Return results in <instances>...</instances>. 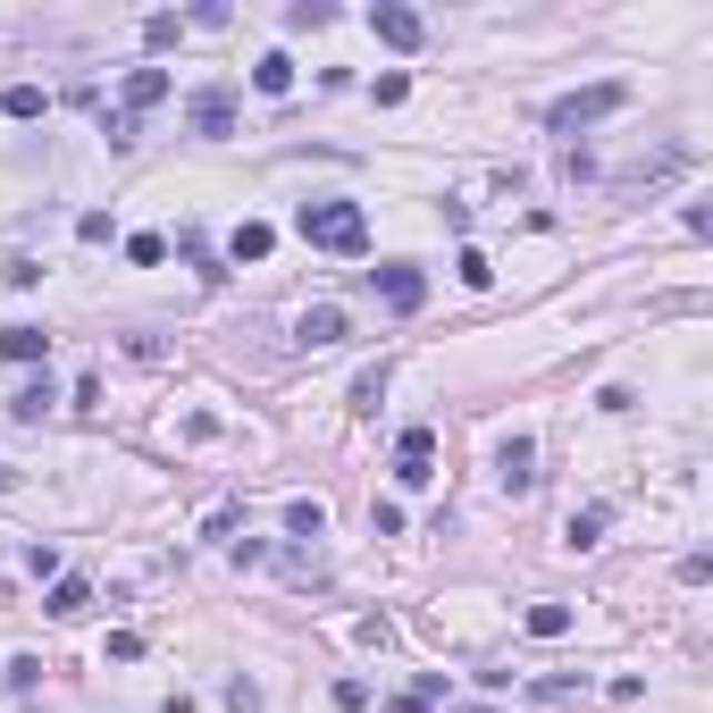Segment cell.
I'll return each instance as SVG.
<instances>
[{"label":"cell","mask_w":713,"mask_h":713,"mask_svg":"<svg viewBox=\"0 0 713 713\" xmlns=\"http://www.w3.org/2000/svg\"><path fill=\"white\" fill-rule=\"evenodd\" d=\"M394 479H403V488H429V479H436V453H394Z\"/></svg>","instance_id":"ac0fdd59"},{"label":"cell","mask_w":713,"mask_h":713,"mask_svg":"<svg viewBox=\"0 0 713 713\" xmlns=\"http://www.w3.org/2000/svg\"><path fill=\"white\" fill-rule=\"evenodd\" d=\"M370 278H378V294H386V311H420V302H429V278H420V269H403V261L370 269Z\"/></svg>","instance_id":"5b68a950"},{"label":"cell","mask_w":713,"mask_h":713,"mask_svg":"<svg viewBox=\"0 0 713 713\" xmlns=\"http://www.w3.org/2000/svg\"><path fill=\"white\" fill-rule=\"evenodd\" d=\"M193 134H210V143L235 134V93H227V84H202V93H193Z\"/></svg>","instance_id":"52a82bcc"},{"label":"cell","mask_w":713,"mask_h":713,"mask_svg":"<svg viewBox=\"0 0 713 713\" xmlns=\"http://www.w3.org/2000/svg\"><path fill=\"white\" fill-rule=\"evenodd\" d=\"M495 479H504V495H529V488H538V445H529V436H504Z\"/></svg>","instance_id":"8992f818"},{"label":"cell","mask_w":713,"mask_h":713,"mask_svg":"<svg viewBox=\"0 0 713 713\" xmlns=\"http://www.w3.org/2000/svg\"><path fill=\"white\" fill-rule=\"evenodd\" d=\"M328 18H337L328 0H294V9H285V26H328Z\"/></svg>","instance_id":"44dd1931"},{"label":"cell","mask_w":713,"mask_h":713,"mask_svg":"<svg viewBox=\"0 0 713 713\" xmlns=\"http://www.w3.org/2000/svg\"><path fill=\"white\" fill-rule=\"evenodd\" d=\"M462 713H488V705H462Z\"/></svg>","instance_id":"484cf974"},{"label":"cell","mask_w":713,"mask_h":713,"mask_svg":"<svg viewBox=\"0 0 713 713\" xmlns=\"http://www.w3.org/2000/svg\"><path fill=\"white\" fill-rule=\"evenodd\" d=\"M320 529H328L320 495H294V504H285V538H320Z\"/></svg>","instance_id":"5bb4252c"},{"label":"cell","mask_w":713,"mask_h":713,"mask_svg":"<svg viewBox=\"0 0 713 713\" xmlns=\"http://www.w3.org/2000/svg\"><path fill=\"white\" fill-rule=\"evenodd\" d=\"M394 713H429V696H420V689H412V696H394Z\"/></svg>","instance_id":"d4e9b609"},{"label":"cell","mask_w":713,"mask_h":713,"mask_svg":"<svg viewBox=\"0 0 713 713\" xmlns=\"http://www.w3.org/2000/svg\"><path fill=\"white\" fill-rule=\"evenodd\" d=\"M0 353H9V361H42L51 337H42V328H0Z\"/></svg>","instance_id":"9a60e30c"},{"label":"cell","mask_w":713,"mask_h":713,"mask_svg":"<svg viewBox=\"0 0 713 713\" xmlns=\"http://www.w3.org/2000/svg\"><path fill=\"white\" fill-rule=\"evenodd\" d=\"M621 101H630V84H613V76H604V84H588V93H563L554 110H545V127H554V134H588L596 118H613Z\"/></svg>","instance_id":"7a4b0ae2"},{"label":"cell","mask_w":713,"mask_h":713,"mask_svg":"<svg viewBox=\"0 0 713 713\" xmlns=\"http://www.w3.org/2000/svg\"><path fill=\"white\" fill-rule=\"evenodd\" d=\"M563 630H571V604H554V596L529 604V639H563Z\"/></svg>","instance_id":"2e32d148"},{"label":"cell","mask_w":713,"mask_h":713,"mask_svg":"<svg viewBox=\"0 0 713 713\" xmlns=\"http://www.w3.org/2000/svg\"><path fill=\"white\" fill-rule=\"evenodd\" d=\"M386 378H394V361H370V370L353 378V412H378V403H386Z\"/></svg>","instance_id":"4fadbf2b"},{"label":"cell","mask_w":713,"mask_h":713,"mask_svg":"<svg viewBox=\"0 0 713 713\" xmlns=\"http://www.w3.org/2000/svg\"><path fill=\"white\" fill-rule=\"evenodd\" d=\"M0 110H9V118H42V84H9V93H0Z\"/></svg>","instance_id":"d6986e66"},{"label":"cell","mask_w":713,"mask_h":713,"mask_svg":"<svg viewBox=\"0 0 713 713\" xmlns=\"http://www.w3.org/2000/svg\"><path fill=\"white\" fill-rule=\"evenodd\" d=\"M177 34H185V18H169V9H160V18H143V42H151V51H169Z\"/></svg>","instance_id":"ffe728a7"},{"label":"cell","mask_w":713,"mask_h":713,"mask_svg":"<svg viewBox=\"0 0 713 713\" xmlns=\"http://www.w3.org/2000/svg\"><path fill=\"white\" fill-rule=\"evenodd\" d=\"M269 244H278V227H269V219H244L235 235H227V252H235V261H269Z\"/></svg>","instance_id":"8fae6325"},{"label":"cell","mask_w":713,"mask_h":713,"mask_svg":"<svg viewBox=\"0 0 713 713\" xmlns=\"http://www.w3.org/2000/svg\"><path fill=\"white\" fill-rule=\"evenodd\" d=\"M227 705H235V713H261V689H252V680H227Z\"/></svg>","instance_id":"cb8c5ba5"},{"label":"cell","mask_w":713,"mask_h":713,"mask_svg":"<svg viewBox=\"0 0 713 713\" xmlns=\"http://www.w3.org/2000/svg\"><path fill=\"white\" fill-rule=\"evenodd\" d=\"M84 604H93V588L76 580V571H59V580H51V596H42V613H51V621H76Z\"/></svg>","instance_id":"9c48e42d"},{"label":"cell","mask_w":713,"mask_h":713,"mask_svg":"<svg viewBox=\"0 0 713 713\" xmlns=\"http://www.w3.org/2000/svg\"><path fill=\"white\" fill-rule=\"evenodd\" d=\"M370 34L386 42V51H420V42H429V18L403 9V0H378V9H370Z\"/></svg>","instance_id":"3957f363"},{"label":"cell","mask_w":713,"mask_h":713,"mask_svg":"<svg viewBox=\"0 0 713 713\" xmlns=\"http://www.w3.org/2000/svg\"><path fill=\"white\" fill-rule=\"evenodd\" d=\"M160 101H169V68H134V76H127V118L160 110Z\"/></svg>","instance_id":"ba28073f"},{"label":"cell","mask_w":713,"mask_h":713,"mask_svg":"<svg viewBox=\"0 0 713 713\" xmlns=\"http://www.w3.org/2000/svg\"><path fill=\"white\" fill-rule=\"evenodd\" d=\"M453 278H462V285H495V261L479 244H462V252H453Z\"/></svg>","instance_id":"e0dca14e"},{"label":"cell","mask_w":713,"mask_h":713,"mask_svg":"<svg viewBox=\"0 0 713 713\" xmlns=\"http://www.w3.org/2000/svg\"><path fill=\"white\" fill-rule=\"evenodd\" d=\"M143 655V630H110V663H134Z\"/></svg>","instance_id":"603a6c76"},{"label":"cell","mask_w":713,"mask_h":713,"mask_svg":"<svg viewBox=\"0 0 713 713\" xmlns=\"http://www.w3.org/2000/svg\"><path fill=\"white\" fill-rule=\"evenodd\" d=\"M252 84H261L269 101H278V93H294V59H285V51H261V59H252Z\"/></svg>","instance_id":"7c38bea8"},{"label":"cell","mask_w":713,"mask_h":713,"mask_svg":"<svg viewBox=\"0 0 713 713\" xmlns=\"http://www.w3.org/2000/svg\"><path fill=\"white\" fill-rule=\"evenodd\" d=\"M302 244H320V252H344V261H353V252H370V210L361 202H302Z\"/></svg>","instance_id":"6da1fadb"},{"label":"cell","mask_w":713,"mask_h":713,"mask_svg":"<svg viewBox=\"0 0 713 713\" xmlns=\"http://www.w3.org/2000/svg\"><path fill=\"white\" fill-rule=\"evenodd\" d=\"M604 521H613V512H604V504H580V512H571V529H563V545H571V554H588V545H604Z\"/></svg>","instance_id":"30bf717a"},{"label":"cell","mask_w":713,"mask_h":713,"mask_svg":"<svg viewBox=\"0 0 713 713\" xmlns=\"http://www.w3.org/2000/svg\"><path fill=\"white\" fill-rule=\"evenodd\" d=\"M294 344H302V353H328V344H344V311H337V302H311V311L294 320Z\"/></svg>","instance_id":"277c9868"},{"label":"cell","mask_w":713,"mask_h":713,"mask_svg":"<svg viewBox=\"0 0 713 713\" xmlns=\"http://www.w3.org/2000/svg\"><path fill=\"white\" fill-rule=\"evenodd\" d=\"M127 261L151 269V261H169V244H160V235H127Z\"/></svg>","instance_id":"7402d4cb"}]
</instances>
